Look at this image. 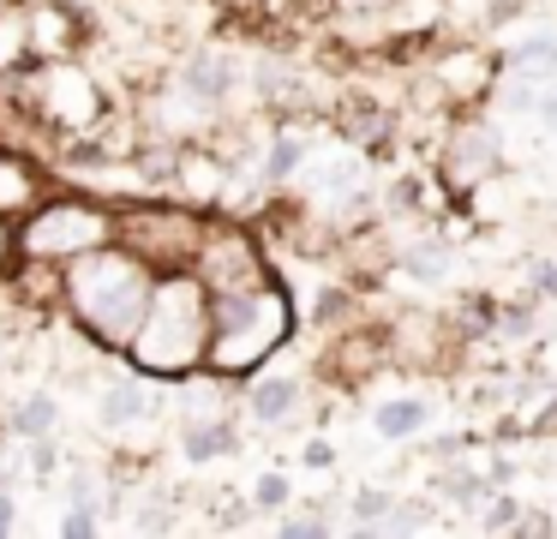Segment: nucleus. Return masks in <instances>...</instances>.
<instances>
[{
	"mask_svg": "<svg viewBox=\"0 0 557 539\" xmlns=\"http://www.w3.org/2000/svg\"><path fill=\"white\" fill-rule=\"evenodd\" d=\"M150 287H157V270L133 246L109 240V246L85 252L61 270V311L85 342H97V354L121 359L145 323Z\"/></svg>",
	"mask_w": 557,
	"mask_h": 539,
	"instance_id": "nucleus-1",
	"label": "nucleus"
},
{
	"mask_svg": "<svg viewBox=\"0 0 557 539\" xmlns=\"http://www.w3.org/2000/svg\"><path fill=\"white\" fill-rule=\"evenodd\" d=\"M13 96V108L25 114L30 138H37V156H61L78 150L102 132V120L114 114V96L102 84L97 66H85V54H61V60H30L13 78L0 84Z\"/></svg>",
	"mask_w": 557,
	"mask_h": 539,
	"instance_id": "nucleus-2",
	"label": "nucleus"
},
{
	"mask_svg": "<svg viewBox=\"0 0 557 539\" xmlns=\"http://www.w3.org/2000/svg\"><path fill=\"white\" fill-rule=\"evenodd\" d=\"M210 354V287L193 270H169L150 287L145 323H138L133 347H126V366L150 371L157 383H181L205 366Z\"/></svg>",
	"mask_w": 557,
	"mask_h": 539,
	"instance_id": "nucleus-3",
	"label": "nucleus"
},
{
	"mask_svg": "<svg viewBox=\"0 0 557 539\" xmlns=\"http://www.w3.org/2000/svg\"><path fill=\"white\" fill-rule=\"evenodd\" d=\"M294 294L270 275L258 287H240V294H210V354L205 366L222 371V378L246 383L252 371H264L282 347L294 342Z\"/></svg>",
	"mask_w": 557,
	"mask_h": 539,
	"instance_id": "nucleus-4",
	"label": "nucleus"
},
{
	"mask_svg": "<svg viewBox=\"0 0 557 539\" xmlns=\"http://www.w3.org/2000/svg\"><path fill=\"white\" fill-rule=\"evenodd\" d=\"M114 240V204L90 198L78 186H54L30 216H18V258L25 264H54L66 270L73 258L109 246Z\"/></svg>",
	"mask_w": 557,
	"mask_h": 539,
	"instance_id": "nucleus-5",
	"label": "nucleus"
},
{
	"mask_svg": "<svg viewBox=\"0 0 557 539\" xmlns=\"http://www.w3.org/2000/svg\"><path fill=\"white\" fill-rule=\"evenodd\" d=\"M205 228H210V210L181 204V198H169V192L114 204V240L133 246L157 275L193 270V252H198V240H205Z\"/></svg>",
	"mask_w": 557,
	"mask_h": 539,
	"instance_id": "nucleus-6",
	"label": "nucleus"
},
{
	"mask_svg": "<svg viewBox=\"0 0 557 539\" xmlns=\"http://www.w3.org/2000/svg\"><path fill=\"white\" fill-rule=\"evenodd\" d=\"M193 275L210 287V294H240V287H258L270 282V252L258 240V222L252 216H216L210 210V228L193 252Z\"/></svg>",
	"mask_w": 557,
	"mask_h": 539,
	"instance_id": "nucleus-7",
	"label": "nucleus"
},
{
	"mask_svg": "<svg viewBox=\"0 0 557 539\" xmlns=\"http://www.w3.org/2000/svg\"><path fill=\"white\" fill-rule=\"evenodd\" d=\"M492 174H504V144H497V132L485 126V120H473V114H456L449 120V138H444V156H437L444 192L468 210L473 192H480Z\"/></svg>",
	"mask_w": 557,
	"mask_h": 539,
	"instance_id": "nucleus-8",
	"label": "nucleus"
},
{
	"mask_svg": "<svg viewBox=\"0 0 557 539\" xmlns=\"http://www.w3.org/2000/svg\"><path fill=\"white\" fill-rule=\"evenodd\" d=\"M174 84H181V90L193 96L210 120H228L234 96L252 84V66H246V54L234 42H198V48H186V54H181Z\"/></svg>",
	"mask_w": 557,
	"mask_h": 539,
	"instance_id": "nucleus-9",
	"label": "nucleus"
},
{
	"mask_svg": "<svg viewBox=\"0 0 557 539\" xmlns=\"http://www.w3.org/2000/svg\"><path fill=\"white\" fill-rule=\"evenodd\" d=\"M54 186H61V174L49 168V156L25 150V144H0V216L7 222L30 216Z\"/></svg>",
	"mask_w": 557,
	"mask_h": 539,
	"instance_id": "nucleus-10",
	"label": "nucleus"
},
{
	"mask_svg": "<svg viewBox=\"0 0 557 539\" xmlns=\"http://www.w3.org/2000/svg\"><path fill=\"white\" fill-rule=\"evenodd\" d=\"M162 395H157V378L138 366L126 371H109V378L97 383V426L102 431H126V426H145V419H157Z\"/></svg>",
	"mask_w": 557,
	"mask_h": 539,
	"instance_id": "nucleus-11",
	"label": "nucleus"
},
{
	"mask_svg": "<svg viewBox=\"0 0 557 539\" xmlns=\"http://www.w3.org/2000/svg\"><path fill=\"white\" fill-rule=\"evenodd\" d=\"M300 402H306V378L300 371H252L246 378V390H240V414L252 419L258 431H282L294 414H300Z\"/></svg>",
	"mask_w": 557,
	"mask_h": 539,
	"instance_id": "nucleus-12",
	"label": "nucleus"
},
{
	"mask_svg": "<svg viewBox=\"0 0 557 539\" xmlns=\"http://www.w3.org/2000/svg\"><path fill=\"white\" fill-rule=\"evenodd\" d=\"M432 419H437V402H432V395H420V390L384 395V402L372 407V431H377L384 443H413V438H425V431H432Z\"/></svg>",
	"mask_w": 557,
	"mask_h": 539,
	"instance_id": "nucleus-13",
	"label": "nucleus"
},
{
	"mask_svg": "<svg viewBox=\"0 0 557 539\" xmlns=\"http://www.w3.org/2000/svg\"><path fill=\"white\" fill-rule=\"evenodd\" d=\"M181 450L186 462H222L240 450V414H198L181 426Z\"/></svg>",
	"mask_w": 557,
	"mask_h": 539,
	"instance_id": "nucleus-14",
	"label": "nucleus"
},
{
	"mask_svg": "<svg viewBox=\"0 0 557 539\" xmlns=\"http://www.w3.org/2000/svg\"><path fill=\"white\" fill-rule=\"evenodd\" d=\"M497 72H533V78L552 84L557 78V30H528L516 42L497 48Z\"/></svg>",
	"mask_w": 557,
	"mask_h": 539,
	"instance_id": "nucleus-15",
	"label": "nucleus"
},
{
	"mask_svg": "<svg viewBox=\"0 0 557 539\" xmlns=\"http://www.w3.org/2000/svg\"><path fill=\"white\" fill-rule=\"evenodd\" d=\"M497 311H504V299L485 294V287H468V294H456V306L444 311L449 330L461 335V347L468 342H485V335H497Z\"/></svg>",
	"mask_w": 557,
	"mask_h": 539,
	"instance_id": "nucleus-16",
	"label": "nucleus"
},
{
	"mask_svg": "<svg viewBox=\"0 0 557 539\" xmlns=\"http://www.w3.org/2000/svg\"><path fill=\"white\" fill-rule=\"evenodd\" d=\"M54 426H61V402H54L49 390L25 395V402L7 414V431H13V438H54Z\"/></svg>",
	"mask_w": 557,
	"mask_h": 539,
	"instance_id": "nucleus-17",
	"label": "nucleus"
},
{
	"mask_svg": "<svg viewBox=\"0 0 557 539\" xmlns=\"http://www.w3.org/2000/svg\"><path fill=\"white\" fill-rule=\"evenodd\" d=\"M389 503H396V498H389L384 486H360L348 498V522H342V527H348V534H377V522L389 515Z\"/></svg>",
	"mask_w": 557,
	"mask_h": 539,
	"instance_id": "nucleus-18",
	"label": "nucleus"
},
{
	"mask_svg": "<svg viewBox=\"0 0 557 539\" xmlns=\"http://www.w3.org/2000/svg\"><path fill=\"white\" fill-rule=\"evenodd\" d=\"M336 515L330 510H282L276 515V534L282 539H324V534H336Z\"/></svg>",
	"mask_w": 557,
	"mask_h": 539,
	"instance_id": "nucleus-19",
	"label": "nucleus"
},
{
	"mask_svg": "<svg viewBox=\"0 0 557 539\" xmlns=\"http://www.w3.org/2000/svg\"><path fill=\"white\" fill-rule=\"evenodd\" d=\"M540 330V299H504L497 311V342H528Z\"/></svg>",
	"mask_w": 557,
	"mask_h": 539,
	"instance_id": "nucleus-20",
	"label": "nucleus"
},
{
	"mask_svg": "<svg viewBox=\"0 0 557 539\" xmlns=\"http://www.w3.org/2000/svg\"><path fill=\"white\" fill-rule=\"evenodd\" d=\"M288 503H294V479L282 474V467H270V474L252 486V510H264V515H282Z\"/></svg>",
	"mask_w": 557,
	"mask_h": 539,
	"instance_id": "nucleus-21",
	"label": "nucleus"
},
{
	"mask_svg": "<svg viewBox=\"0 0 557 539\" xmlns=\"http://www.w3.org/2000/svg\"><path fill=\"white\" fill-rule=\"evenodd\" d=\"M516 515H521V503L509 498V491H504V498L492 491V510L480 515V534H516Z\"/></svg>",
	"mask_w": 557,
	"mask_h": 539,
	"instance_id": "nucleus-22",
	"label": "nucleus"
},
{
	"mask_svg": "<svg viewBox=\"0 0 557 539\" xmlns=\"http://www.w3.org/2000/svg\"><path fill=\"white\" fill-rule=\"evenodd\" d=\"M13 270H18V222H7V216H0V294H7Z\"/></svg>",
	"mask_w": 557,
	"mask_h": 539,
	"instance_id": "nucleus-23",
	"label": "nucleus"
},
{
	"mask_svg": "<svg viewBox=\"0 0 557 539\" xmlns=\"http://www.w3.org/2000/svg\"><path fill=\"white\" fill-rule=\"evenodd\" d=\"M528 294L533 299H557V258H533L528 264Z\"/></svg>",
	"mask_w": 557,
	"mask_h": 539,
	"instance_id": "nucleus-24",
	"label": "nucleus"
},
{
	"mask_svg": "<svg viewBox=\"0 0 557 539\" xmlns=\"http://www.w3.org/2000/svg\"><path fill=\"white\" fill-rule=\"evenodd\" d=\"M102 527V515H97V503H73V510H66V522H61V534H73V539H90Z\"/></svg>",
	"mask_w": 557,
	"mask_h": 539,
	"instance_id": "nucleus-25",
	"label": "nucleus"
},
{
	"mask_svg": "<svg viewBox=\"0 0 557 539\" xmlns=\"http://www.w3.org/2000/svg\"><path fill=\"white\" fill-rule=\"evenodd\" d=\"M300 467L330 474V467H336V443H330V438H306V443H300Z\"/></svg>",
	"mask_w": 557,
	"mask_h": 539,
	"instance_id": "nucleus-26",
	"label": "nucleus"
},
{
	"mask_svg": "<svg viewBox=\"0 0 557 539\" xmlns=\"http://www.w3.org/2000/svg\"><path fill=\"white\" fill-rule=\"evenodd\" d=\"M552 527H557V522H552V515H540V510H521V515H516V534H521V539H545Z\"/></svg>",
	"mask_w": 557,
	"mask_h": 539,
	"instance_id": "nucleus-27",
	"label": "nucleus"
},
{
	"mask_svg": "<svg viewBox=\"0 0 557 539\" xmlns=\"http://www.w3.org/2000/svg\"><path fill=\"white\" fill-rule=\"evenodd\" d=\"M533 120H540L545 132H557V78L540 90V108H533Z\"/></svg>",
	"mask_w": 557,
	"mask_h": 539,
	"instance_id": "nucleus-28",
	"label": "nucleus"
},
{
	"mask_svg": "<svg viewBox=\"0 0 557 539\" xmlns=\"http://www.w3.org/2000/svg\"><path fill=\"white\" fill-rule=\"evenodd\" d=\"M377 12H396V7H408V0H372Z\"/></svg>",
	"mask_w": 557,
	"mask_h": 539,
	"instance_id": "nucleus-29",
	"label": "nucleus"
}]
</instances>
